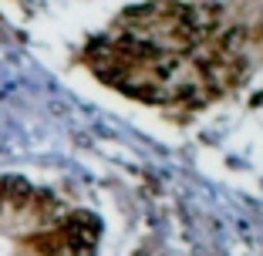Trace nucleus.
I'll return each mask as SVG.
<instances>
[{
    "label": "nucleus",
    "instance_id": "f257e3e1",
    "mask_svg": "<svg viewBox=\"0 0 263 256\" xmlns=\"http://www.w3.org/2000/svg\"><path fill=\"white\" fill-rule=\"evenodd\" d=\"M34 199V189L17 175H4L0 179V216L7 212H24Z\"/></svg>",
    "mask_w": 263,
    "mask_h": 256
}]
</instances>
